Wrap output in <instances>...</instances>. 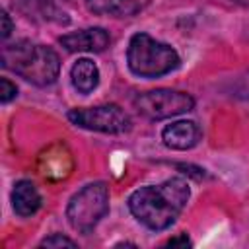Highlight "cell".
I'll list each match as a JSON object with an SVG mask.
<instances>
[{
	"label": "cell",
	"mask_w": 249,
	"mask_h": 249,
	"mask_svg": "<svg viewBox=\"0 0 249 249\" xmlns=\"http://www.w3.org/2000/svg\"><path fill=\"white\" fill-rule=\"evenodd\" d=\"M189 195V183L181 177H171L160 185L136 189L128 196V210L148 230L160 231L179 218L187 206Z\"/></svg>",
	"instance_id": "6da1fadb"
},
{
	"label": "cell",
	"mask_w": 249,
	"mask_h": 249,
	"mask_svg": "<svg viewBox=\"0 0 249 249\" xmlns=\"http://www.w3.org/2000/svg\"><path fill=\"white\" fill-rule=\"evenodd\" d=\"M2 64L39 88L54 84L60 72V58L51 47L25 39L2 49Z\"/></svg>",
	"instance_id": "7a4b0ae2"
},
{
	"label": "cell",
	"mask_w": 249,
	"mask_h": 249,
	"mask_svg": "<svg viewBox=\"0 0 249 249\" xmlns=\"http://www.w3.org/2000/svg\"><path fill=\"white\" fill-rule=\"evenodd\" d=\"M177 51L148 33H134L126 49V64L132 74L140 78H160L179 66Z\"/></svg>",
	"instance_id": "3957f363"
},
{
	"label": "cell",
	"mask_w": 249,
	"mask_h": 249,
	"mask_svg": "<svg viewBox=\"0 0 249 249\" xmlns=\"http://www.w3.org/2000/svg\"><path fill=\"white\" fill-rule=\"evenodd\" d=\"M109 212V189L105 183L95 181L82 187L68 202L66 218L78 233H91L101 218Z\"/></svg>",
	"instance_id": "277c9868"
},
{
	"label": "cell",
	"mask_w": 249,
	"mask_h": 249,
	"mask_svg": "<svg viewBox=\"0 0 249 249\" xmlns=\"http://www.w3.org/2000/svg\"><path fill=\"white\" fill-rule=\"evenodd\" d=\"M134 107L142 117L150 121H161L191 111L195 107V99L187 91L158 88L138 93L134 97Z\"/></svg>",
	"instance_id": "5b68a950"
},
{
	"label": "cell",
	"mask_w": 249,
	"mask_h": 249,
	"mask_svg": "<svg viewBox=\"0 0 249 249\" xmlns=\"http://www.w3.org/2000/svg\"><path fill=\"white\" fill-rule=\"evenodd\" d=\"M68 119L72 124L80 128L105 132V134H123L130 130V124H132L128 113L115 103L72 109L68 113Z\"/></svg>",
	"instance_id": "8992f818"
},
{
	"label": "cell",
	"mask_w": 249,
	"mask_h": 249,
	"mask_svg": "<svg viewBox=\"0 0 249 249\" xmlns=\"http://www.w3.org/2000/svg\"><path fill=\"white\" fill-rule=\"evenodd\" d=\"M58 41L68 53H101L107 49L111 37L103 27H88L66 33Z\"/></svg>",
	"instance_id": "52a82bcc"
},
{
	"label": "cell",
	"mask_w": 249,
	"mask_h": 249,
	"mask_svg": "<svg viewBox=\"0 0 249 249\" xmlns=\"http://www.w3.org/2000/svg\"><path fill=\"white\" fill-rule=\"evenodd\" d=\"M74 160L64 144H53L39 156V173L49 181H60L70 175Z\"/></svg>",
	"instance_id": "ba28073f"
},
{
	"label": "cell",
	"mask_w": 249,
	"mask_h": 249,
	"mask_svg": "<svg viewBox=\"0 0 249 249\" xmlns=\"http://www.w3.org/2000/svg\"><path fill=\"white\" fill-rule=\"evenodd\" d=\"M202 132L195 121H175L161 130V140L171 150H191L198 144Z\"/></svg>",
	"instance_id": "9c48e42d"
},
{
	"label": "cell",
	"mask_w": 249,
	"mask_h": 249,
	"mask_svg": "<svg viewBox=\"0 0 249 249\" xmlns=\"http://www.w3.org/2000/svg\"><path fill=\"white\" fill-rule=\"evenodd\" d=\"M12 208L21 218L33 216L41 208V195H39L37 187L29 179H21V181H18L14 185V191H12Z\"/></svg>",
	"instance_id": "30bf717a"
},
{
	"label": "cell",
	"mask_w": 249,
	"mask_h": 249,
	"mask_svg": "<svg viewBox=\"0 0 249 249\" xmlns=\"http://www.w3.org/2000/svg\"><path fill=\"white\" fill-rule=\"evenodd\" d=\"M70 80L76 91L80 93H91L99 84V68L89 58H78L70 70Z\"/></svg>",
	"instance_id": "8fae6325"
},
{
	"label": "cell",
	"mask_w": 249,
	"mask_h": 249,
	"mask_svg": "<svg viewBox=\"0 0 249 249\" xmlns=\"http://www.w3.org/2000/svg\"><path fill=\"white\" fill-rule=\"evenodd\" d=\"M86 6L95 16H130L136 6L132 0H86Z\"/></svg>",
	"instance_id": "7c38bea8"
},
{
	"label": "cell",
	"mask_w": 249,
	"mask_h": 249,
	"mask_svg": "<svg viewBox=\"0 0 249 249\" xmlns=\"http://www.w3.org/2000/svg\"><path fill=\"white\" fill-rule=\"evenodd\" d=\"M41 247H76V241L68 239L62 233H53L41 241Z\"/></svg>",
	"instance_id": "4fadbf2b"
},
{
	"label": "cell",
	"mask_w": 249,
	"mask_h": 249,
	"mask_svg": "<svg viewBox=\"0 0 249 249\" xmlns=\"http://www.w3.org/2000/svg\"><path fill=\"white\" fill-rule=\"evenodd\" d=\"M16 95H18L16 84H12L8 78H2V80H0V101H2V103H10Z\"/></svg>",
	"instance_id": "5bb4252c"
},
{
	"label": "cell",
	"mask_w": 249,
	"mask_h": 249,
	"mask_svg": "<svg viewBox=\"0 0 249 249\" xmlns=\"http://www.w3.org/2000/svg\"><path fill=\"white\" fill-rule=\"evenodd\" d=\"M12 33V21L6 10H2V39H8Z\"/></svg>",
	"instance_id": "9a60e30c"
},
{
	"label": "cell",
	"mask_w": 249,
	"mask_h": 249,
	"mask_svg": "<svg viewBox=\"0 0 249 249\" xmlns=\"http://www.w3.org/2000/svg\"><path fill=\"white\" fill-rule=\"evenodd\" d=\"M237 95L243 97V99H249V74L245 78L239 80V86H237Z\"/></svg>",
	"instance_id": "2e32d148"
},
{
	"label": "cell",
	"mask_w": 249,
	"mask_h": 249,
	"mask_svg": "<svg viewBox=\"0 0 249 249\" xmlns=\"http://www.w3.org/2000/svg\"><path fill=\"white\" fill-rule=\"evenodd\" d=\"M167 245H191V241H189V237L183 233V235H179V237H173V239H169L167 241Z\"/></svg>",
	"instance_id": "e0dca14e"
},
{
	"label": "cell",
	"mask_w": 249,
	"mask_h": 249,
	"mask_svg": "<svg viewBox=\"0 0 249 249\" xmlns=\"http://www.w3.org/2000/svg\"><path fill=\"white\" fill-rule=\"evenodd\" d=\"M231 2H243V4H247L249 0H231Z\"/></svg>",
	"instance_id": "ac0fdd59"
}]
</instances>
